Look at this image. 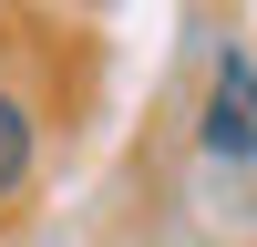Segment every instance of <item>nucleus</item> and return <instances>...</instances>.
Returning a JSON list of instances; mask_svg holds the SVG:
<instances>
[{"label":"nucleus","instance_id":"f257e3e1","mask_svg":"<svg viewBox=\"0 0 257 247\" xmlns=\"http://www.w3.org/2000/svg\"><path fill=\"white\" fill-rule=\"evenodd\" d=\"M206 155L257 165V62L237 52V41L206 62Z\"/></svg>","mask_w":257,"mask_h":247},{"label":"nucleus","instance_id":"f03ea898","mask_svg":"<svg viewBox=\"0 0 257 247\" xmlns=\"http://www.w3.org/2000/svg\"><path fill=\"white\" fill-rule=\"evenodd\" d=\"M31 155H41V124H31V103H21L11 82H0V206H11L21 185H31Z\"/></svg>","mask_w":257,"mask_h":247}]
</instances>
